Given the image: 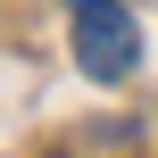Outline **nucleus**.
<instances>
[{
  "label": "nucleus",
  "instance_id": "f257e3e1",
  "mask_svg": "<svg viewBox=\"0 0 158 158\" xmlns=\"http://www.w3.org/2000/svg\"><path fill=\"white\" fill-rule=\"evenodd\" d=\"M75 67L92 83H125L142 67V25L125 0H75Z\"/></svg>",
  "mask_w": 158,
  "mask_h": 158
}]
</instances>
